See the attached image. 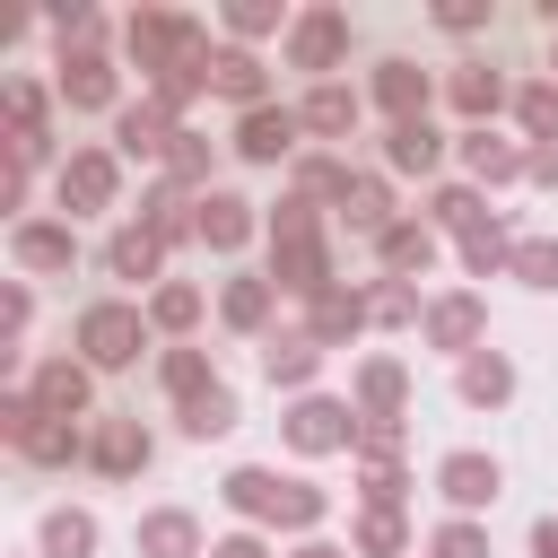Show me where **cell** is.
Returning <instances> with one entry per match:
<instances>
[{
	"label": "cell",
	"mask_w": 558,
	"mask_h": 558,
	"mask_svg": "<svg viewBox=\"0 0 558 558\" xmlns=\"http://www.w3.org/2000/svg\"><path fill=\"white\" fill-rule=\"evenodd\" d=\"M462 401H471V410H497V401H514V366H506L497 349H471V357H462Z\"/></svg>",
	"instance_id": "cell-23"
},
{
	"label": "cell",
	"mask_w": 558,
	"mask_h": 558,
	"mask_svg": "<svg viewBox=\"0 0 558 558\" xmlns=\"http://www.w3.org/2000/svg\"><path fill=\"white\" fill-rule=\"evenodd\" d=\"M331 209H340V227H357V235H392V192H384L375 174H349Z\"/></svg>",
	"instance_id": "cell-17"
},
{
	"label": "cell",
	"mask_w": 558,
	"mask_h": 558,
	"mask_svg": "<svg viewBox=\"0 0 558 558\" xmlns=\"http://www.w3.org/2000/svg\"><path fill=\"white\" fill-rule=\"evenodd\" d=\"M497 262H514V244H506V227L488 218V227H471V235H462V270H471V279H488Z\"/></svg>",
	"instance_id": "cell-36"
},
{
	"label": "cell",
	"mask_w": 558,
	"mask_h": 558,
	"mask_svg": "<svg viewBox=\"0 0 558 558\" xmlns=\"http://www.w3.org/2000/svg\"><path fill=\"white\" fill-rule=\"evenodd\" d=\"M401 401H410L401 357H366L357 366V418H401Z\"/></svg>",
	"instance_id": "cell-18"
},
{
	"label": "cell",
	"mask_w": 558,
	"mask_h": 558,
	"mask_svg": "<svg viewBox=\"0 0 558 558\" xmlns=\"http://www.w3.org/2000/svg\"><path fill=\"white\" fill-rule=\"evenodd\" d=\"M349 549H357V558H401V549H410V523H401V514H384V506H366V514H357V532H349Z\"/></svg>",
	"instance_id": "cell-33"
},
{
	"label": "cell",
	"mask_w": 558,
	"mask_h": 558,
	"mask_svg": "<svg viewBox=\"0 0 558 558\" xmlns=\"http://www.w3.org/2000/svg\"><path fill=\"white\" fill-rule=\"evenodd\" d=\"M375 105H384L392 122H427V70L384 61V70H375Z\"/></svg>",
	"instance_id": "cell-20"
},
{
	"label": "cell",
	"mask_w": 558,
	"mask_h": 558,
	"mask_svg": "<svg viewBox=\"0 0 558 558\" xmlns=\"http://www.w3.org/2000/svg\"><path fill=\"white\" fill-rule=\"evenodd\" d=\"M349 331H366V296L357 288H323V296H305V340H349Z\"/></svg>",
	"instance_id": "cell-15"
},
{
	"label": "cell",
	"mask_w": 558,
	"mask_h": 558,
	"mask_svg": "<svg viewBox=\"0 0 558 558\" xmlns=\"http://www.w3.org/2000/svg\"><path fill=\"white\" fill-rule=\"evenodd\" d=\"M9 253H17V270H26V279H61V270L78 262V235H70V218H17Z\"/></svg>",
	"instance_id": "cell-4"
},
{
	"label": "cell",
	"mask_w": 558,
	"mask_h": 558,
	"mask_svg": "<svg viewBox=\"0 0 558 558\" xmlns=\"http://www.w3.org/2000/svg\"><path fill=\"white\" fill-rule=\"evenodd\" d=\"M296 122L323 131V140H349V131H357V96H349V87H314V96L296 105Z\"/></svg>",
	"instance_id": "cell-29"
},
{
	"label": "cell",
	"mask_w": 558,
	"mask_h": 558,
	"mask_svg": "<svg viewBox=\"0 0 558 558\" xmlns=\"http://www.w3.org/2000/svg\"><path fill=\"white\" fill-rule=\"evenodd\" d=\"M532 558H558V514H541V523H532Z\"/></svg>",
	"instance_id": "cell-46"
},
{
	"label": "cell",
	"mask_w": 558,
	"mask_h": 558,
	"mask_svg": "<svg viewBox=\"0 0 558 558\" xmlns=\"http://www.w3.org/2000/svg\"><path fill=\"white\" fill-rule=\"evenodd\" d=\"M532 183H558V140H541V148H532Z\"/></svg>",
	"instance_id": "cell-45"
},
{
	"label": "cell",
	"mask_w": 558,
	"mask_h": 558,
	"mask_svg": "<svg viewBox=\"0 0 558 558\" xmlns=\"http://www.w3.org/2000/svg\"><path fill=\"white\" fill-rule=\"evenodd\" d=\"M148 323H157V331H174V340H183V331H192V323H201V288H183V279H174V288H157V296H148Z\"/></svg>",
	"instance_id": "cell-34"
},
{
	"label": "cell",
	"mask_w": 558,
	"mask_h": 558,
	"mask_svg": "<svg viewBox=\"0 0 558 558\" xmlns=\"http://www.w3.org/2000/svg\"><path fill=\"white\" fill-rule=\"evenodd\" d=\"M140 558H209V541H201V514H183V506H157V514H140Z\"/></svg>",
	"instance_id": "cell-13"
},
{
	"label": "cell",
	"mask_w": 558,
	"mask_h": 558,
	"mask_svg": "<svg viewBox=\"0 0 558 558\" xmlns=\"http://www.w3.org/2000/svg\"><path fill=\"white\" fill-rule=\"evenodd\" d=\"M105 270H113V279H157V270H166V244H157L148 227H113Z\"/></svg>",
	"instance_id": "cell-22"
},
{
	"label": "cell",
	"mask_w": 558,
	"mask_h": 558,
	"mask_svg": "<svg viewBox=\"0 0 558 558\" xmlns=\"http://www.w3.org/2000/svg\"><path fill=\"white\" fill-rule=\"evenodd\" d=\"M436 488H445V506L453 514H480V506H497V488H506V471H497V453H445L436 462Z\"/></svg>",
	"instance_id": "cell-6"
},
{
	"label": "cell",
	"mask_w": 558,
	"mask_h": 558,
	"mask_svg": "<svg viewBox=\"0 0 558 558\" xmlns=\"http://www.w3.org/2000/svg\"><path fill=\"white\" fill-rule=\"evenodd\" d=\"M340 44H349V17H340V9H314V17L288 35V61H296V70H331Z\"/></svg>",
	"instance_id": "cell-19"
},
{
	"label": "cell",
	"mask_w": 558,
	"mask_h": 558,
	"mask_svg": "<svg viewBox=\"0 0 558 558\" xmlns=\"http://www.w3.org/2000/svg\"><path fill=\"white\" fill-rule=\"evenodd\" d=\"M514 113H523L532 140H558V87H549V78H532V87L514 96Z\"/></svg>",
	"instance_id": "cell-40"
},
{
	"label": "cell",
	"mask_w": 558,
	"mask_h": 558,
	"mask_svg": "<svg viewBox=\"0 0 558 558\" xmlns=\"http://www.w3.org/2000/svg\"><path fill=\"white\" fill-rule=\"evenodd\" d=\"M375 253H384V270H392V279H410V270H427V262H436V235L401 218L392 235H375Z\"/></svg>",
	"instance_id": "cell-30"
},
{
	"label": "cell",
	"mask_w": 558,
	"mask_h": 558,
	"mask_svg": "<svg viewBox=\"0 0 558 558\" xmlns=\"http://www.w3.org/2000/svg\"><path fill=\"white\" fill-rule=\"evenodd\" d=\"M148 331H157V323H148L140 305H122V296H96V305L78 314V331H70V340H78V357H87L96 375H122V366H140Z\"/></svg>",
	"instance_id": "cell-2"
},
{
	"label": "cell",
	"mask_w": 558,
	"mask_h": 558,
	"mask_svg": "<svg viewBox=\"0 0 558 558\" xmlns=\"http://www.w3.org/2000/svg\"><path fill=\"white\" fill-rule=\"evenodd\" d=\"M462 166H471L480 183H514V174H532V157L506 148V140H488V131H462Z\"/></svg>",
	"instance_id": "cell-27"
},
{
	"label": "cell",
	"mask_w": 558,
	"mask_h": 558,
	"mask_svg": "<svg viewBox=\"0 0 558 558\" xmlns=\"http://www.w3.org/2000/svg\"><path fill=\"white\" fill-rule=\"evenodd\" d=\"M61 105H78V113H105V105H113V70H105L96 44L61 52Z\"/></svg>",
	"instance_id": "cell-14"
},
{
	"label": "cell",
	"mask_w": 558,
	"mask_h": 558,
	"mask_svg": "<svg viewBox=\"0 0 558 558\" xmlns=\"http://www.w3.org/2000/svg\"><path fill=\"white\" fill-rule=\"evenodd\" d=\"M35 541H44V558H96V514L87 506H52Z\"/></svg>",
	"instance_id": "cell-24"
},
{
	"label": "cell",
	"mask_w": 558,
	"mask_h": 558,
	"mask_svg": "<svg viewBox=\"0 0 558 558\" xmlns=\"http://www.w3.org/2000/svg\"><path fill=\"white\" fill-rule=\"evenodd\" d=\"M436 157H445V140H436L427 122H392V131H384V166H392V174H427Z\"/></svg>",
	"instance_id": "cell-26"
},
{
	"label": "cell",
	"mask_w": 558,
	"mask_h": 558,
	"mask_svg": "<svg viewBox=\"0 0 558 558\" xmlns=\"http://www.w3.org/2000/svg\"><path fill=\"white\" fill-rule=\"evenodd\" d=\"M480 331H488V305H480L471 288H453V296H436V305H427V349L471 357V349H480Z\"/></svg>",
	"instance_id": "cell-8"
},
{
	"label": "cell",
	"mask_w": 558,
	"mask_h": 558,
	"mask_svg": "<svg viewBox=\"0 0 558 558\" xmlns=\"http://www.w3.org/2000/svg\"><path fill=\"white\" fill-rule=\"evenodd\" d=\"M262 375H270V384H288V392H305V384L323 375V340H305V331H288V340H279V331H270V340H262Z\"/></svg>",
	"instance_id": "cell-16"
},
{
	"label": "cell",
	"mask_w": 558,
	"mask_h": 558,
	"mask_svg": "<svg viewBox=\"0 0 558 558\" xmlns=\"http://www.w3.org/2000/svg\"><path fill=\"white\" fill-rule=\"evenodd\" d=\"M244 235H253V201H235V192H201V244L235 253Z\"/></svg>",
	"instance_id": "cell-21"
},
{
	"label": "cell",
	"mask_w": 558,
	"mask_h": 558,
	"mask_svg": "<svg viewBox=\"0 0 558 558\" xmlns=\"http://www.w3.org/2000/svg\"><path fill=\"white\" fill-rule=\"evenodd\" d=\"M148 453H157V436H148L131 410H96V427H87V462H96L105 480H131V471H148Z\"/></svg>",
	"instance_id": "cell-3"
},
{
	"label": "cell",
	"mask_w": 558,
	"mask_h": 558,
	"mask_svg": "<svg viewBox=\"0 0 558 558\" xmlns=\"http://www.w3.org/2000/svg\"><path fill=\"white\" fill-rule=\"evenodd\" d=\"M288 558H349V549H331V541H296Z\"/></svg>",
	"instance_id": "cell-47"
},
{
	"label": "cell",
	"mask_w": 558,
	"mask_h": 558,
	"mask_svg": "<svg viewBox=\"0 0 558 558\" xmlns=\"http://www.w3.org/2000/svg\"><path fill=\"white\" fill-rule=\"evenodd\" d=\"M366 323H427V314H418V288H410V279H384V288L366 296Z\"/></svg>",
	"instance_id": "cell-39"
},
{
	"label": "cell",
	"mask_w": 558,
	"mask_h": 558,
	"mask_svg": "<svg viewBox=\"0 0 558 558\" xmlns=\"http://www.w3.org/2000/svg\"><path fill=\"white\" fill-rule=\"evenodd\" d=\"M174 140H183V131H174V113H166L157 96L113 113V148H122V157H174Z\"/></svg>",
	"instance_id": "cell-9"
},
{
	"label": "cell",
	"mask_w": 558,
	"mask_h": 558,
	"mask_svg": "<svg viewBox=\"0 0 558 558\" xmlns=\"http://www.w3.org/2000/svg\"><path fill=\"white\" fill-rule=\"evenodd\" d=\"M174 427H183L192 445H209V436H227V427H235V392H227V384H209V392H192V401L174 410Z\"/></svg>",
	"instance_id": "cell-28"
},
{
	"label": "cell",
	"mask_w": 558,
	"mask_h": 558,
	"mask_svg": "<svg viewBox=\"0 0 558 558\" xmlns=\"http://www.w3.org/2000/svg\"><path fill=\"white\" fill-rule=\"evenodd\" d=\"M453 105L480 122V113H497V105H506V78H497V70H453Z\"/></svg>",
	"instance_id": "cell-35"
},
{
	"label": "cell",
	"mask_w": 558,
	"mask_h": 558,
	"mask_svg": "<svg viewBox=\"0 0 558 558\" xmlns=\"http://www.w3.org/2000/svg\"><path fill=\"white\" fill-rule=\"evenodd\" d=\"M209 558H270V549H262V532H227V541H209Z\"/></svg>",
	"instance_id": "cell-43"
},
{
	"label": "cell",
	"mask_w": 558,
	"mask_h": 558,
	"mask_svg": "<svg viewBox=\"0 0 558 558\" xmlns=\"http://www.w3.org/2000/svg\"><path fill=\"white\" fill-rule=\"evenodd\" d=\"M52 192H61V209H70V218H78V209H113V157H105V148H78V157L61 166V183H52Z\"/></svg>",
	"instance_id": "cell-11"
},
{
	"label": "cell",
	"mask_w": 558,
	"mask_h": 558,
	"mask_svg": "<svg viewBox=\"0 0 558 558\" xmlns=\"http://www.w3.org/2000/svg\"><path fill=\"white\" fill-rule=\"evenodd\" d=\"M296 131H305V122H296L288 105H262V113H244V122H235V157H253V166H279V157L296 148Z\"/></svg>",
	"instance_id": "cell-10"
},
{
	"label": "cell",
	"mask_w": 558,
	"mask_h": 558,
	"mask_svg": "<svg viewBox=\"0 0 558 558\" xmlns=\"http://www.w3.org/2000/svg\"><path fill=\"white\" fill-rule=\"evenodd\" d=\"M209 87H218V96H235L244 113H262V61H253V52H235V44H227V52H209Z\"/></svg>",
	"instance_id": "cell-25"
},
{
	"label": "cell",
	"mask_w": 558,
	"mask_h": 558,
	"mask_svg": "<svg viewBox=\"0 0 558 558\" xmlns=\"http://www.w3.org/2000/svg\"><path fill=\"white\" fill-rule=\"evenodd\" d=\"M427 558H488V532H480L471 514H453V523H436V541H427Z\"/></svg>",
	"instance_id": "cell-42"
},
{
	"label": "cell",
	"mask_w": 558,
	"mask_h": 558,
	"mask_svg": "<svg viewBox=\"0 0 558 558\" xmlns=\"http://www.w3.org/2000/svg\"><path fill=\"white\" fill-rule=\"evenodd\" d=\"M288 445H296V453H340V445H357V410L305 392V401L288 410Z\"/></svg>",
	"instance_id": "cell-5"
},
{
	"label": "cell",
	"mask_w": 558,
	"mask_h": 558,
	"mask_svg": "<svg viewBox=\"0 0 558 558\" xmlns=\"http://www.w3.org/2000/svg\"><path fill=\"white\" fill-rule=\"evenodd\" d=\"M401 488H410V471H401V462H357V497H366V506L401 514Z\"/></svg>",
	"instance_id": "cell-37"
},
{
	"label": "cell",
	"mask_w": 558,
	"mask_h": 558,
	"mask_svg": "<svg viewBox=\"0 0 558 558\" xmlns=\"http://www.w3.org/2000/svg\"><path fill=\"white\" fill-rule=\"evenodd\" d=\"M270 17H279V9H262V0H244V9H227V26H235V35H262Z\"/></svg>",
	"instance_id": "cell-44"
},
{
	"label": "cell",
	"mask_w": 558,
	"mask_h": 558,
	"mask_svg": "<svg viewBox=\"0 0 558 558\" xmlns=\"http://www.w3.org/2000/svg\"><path fill=\"white\" fill-rule=\"evenodd\" d=\"M427 209H436V227H453V235H471V227H488V209H480V192H462V183H445V192H436Z\"/></svg>",
	"instance_id": "cell-38"
},
{
	"label": "cell",
	"mask_w": 558,
	"mask_h": 558,
	"mask_svg": "<svg viewBox=\"0 0 558 558\" xmlns=\"http://www.w3.org/2000/svg\"><path fill=\"white\" fill-rule=\"evenodd\" d=\"M218 497H227L244 523H279V506H288V480H279V471H262V462H244V471H227V480H218Z\"/></svg>",
	"instance_id": "cell-12"
},
{
	"label": "cell",
	"mask_w": 558,
	"mask_h": 558,
	"mask_svg": "<svg viewBox=\"0 0 558 558\" xmlns=\"http://www.w3.org/2000/svg\"><path fill=\"white\" fill-rule=\"evenodd\" d=\"M0 436H9V453L35 462V471H61V462L87 453V427H78V418H52L35 392H9V401H0Z\"/></svg>",
	"instance_id": "cell-1"
},
{
	"label": "cell",
	"mask_w": 558,
	"mask_h": 558,
	"mask_svg": "<svg viewBox=\"0 0 558 558\" xmlns=\"http://www.w3.org/2000/svg\"><path fill=\"white\" fill-rule=\"evenodd\" d=\"M523 288H558V244L549 235H532V244H514V262H506Z\"/></svg>",
	"instance_id": "cell-41"
},
{
	"label": "cell",
	"mask_w": 558,
	"mask_h": 558,
	"mask_svg": "<svg viewBox=\"0 0 558 558\" xmlns=\"http://www.w3.org/2000/svg\"><path fill=\"white\" fill-rule=\"evenodd\" d=\"M157 384H166V392H174V410H183L192 392H209V384H218V375H209V349H166V357H157Z\"/></svg>",
	"instance_id": "cell-32"
},
{
	"label": "cell",
	"mask_w": 558,
	"mask_h": 558,
	"mask_svg": "<svg viewBox=\"0 0 558 558\" xmlns=\"http://www.w3.org/2000/svg\"><path fill=\"white\" fill-rule=\"evenodd\" d=\"M270 279H227V296H218V314H227V331H262L270 323Z\"/></svg>",
	"instance_id": "cell-31"
},
{
	"label": "cell",
	"mask_w": 558,
	"mask_h": 558,
	"mask_svg": "<svg viewBox=\"0 0 558 558\" xmlns=\"http://www.w3.org/2000/svg\"><path fill=\"white\" fill-rule=\"evenodd\" d=\"M26 392H35L52 418H87V401H96V366H87V357H44Z\"/></svg>",
	"instance_id": "cell-7"
}]
</instances>
